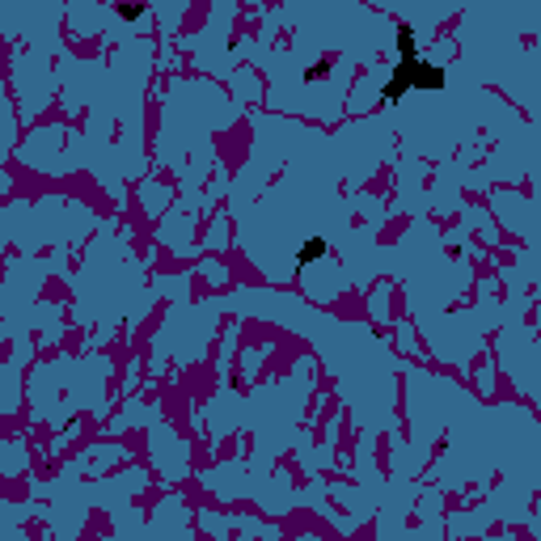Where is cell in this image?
<instances>
[{"mask_svg":"<svg viewBox=\"0 0 541 541\" xmlns=\"http://www.w3.org/2000/svg\"><path fill=\"white\" fill-rule=\"evenodd\" d=\"M394 47H398V63H394V72H389V80H385V89H381V106H398L406 93H440V89L449 85L444 68L432 63V59L419 51V38H415L411 25H398Z\"/></svg>","mask_w":541,"mask_h":541,"instance_id":"6da1fadb","label":"cell"},{"mask_svg":"<svg viewBox=\"0 0 541 541\" xmlns=\"http://www.w3.org/2000/svg\"><path fill=\"white\" fill-rule=\"evenodd\" d=\"M326 254H330L326 237H309V241H305V245H300V250L292 254V267H296V271H309V267H317V262H322Z\"/></svg>","mask_w":541,"mask_h":541,"instance_id":"7a4b0ae2","label":"cell"},{"mask_svg":"<svg viewBox=\"0 0 541 541\" xmlns=\"http://www.w3.org/2000/svg\"><path fill=\"white\" fill-rule=\"evenodd\" d=\"M326 76H330V59H317V63L305 72V80H309V85H313V80H326Z\"/></svg>","mask_w":541,"mask_h":541,"instance_id":"3957f363","label":"cell"},{"mask_svg":"<svg viewBox=\"0 0 541 541\" xmlns=\"http://www.w3.org/2000/svg\"><path fill=\"white\" fill-rule=\"evenodd\" d=\"M144 13H148L144 4H118V17H123V21H140Z\"/></svg>","mask_w":541,"mask_h":541,"instance_id":"277c9868","label":"cell"}]
</instances>
